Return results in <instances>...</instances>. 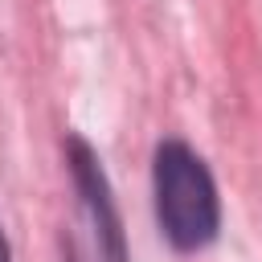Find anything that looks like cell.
Returning a JSON list of instances; mask_svg holds the SVG:
<instances>
[{
	"label": "cell",
	"mask_w": 262,
	"mask_h": 262,
	"mask_svg": "<svg viewBox=\"0 0 262 262\" xmlns=\"http://www.w3.org/2000/svg\"><path fill=\"white\" fill-rule=\"evenodd\" d=\"M0 262H12V246H8V233L0 225Z\"/></svg>",
	"instance_id": "cell-4"
},
{
	"label": "cell",
	"mask_w": 262,
	"mask_h": 262,
	"mask_svg": "<svg viewBox=\"0 0 262 262\" xmlns=\"http://www.w3.org/2000/svg\"><path fill=\"white\" fill-rule=\"evenodd\" d=\"M151 209L160 237L176 254H201L221 233V192L205 156L168 135L151 147Z\"/></svg>",
	"instance_id": "cell-1"
},
{
	"label": "cell",
	"mask_w": 262,
	"mask_h": 262,
	"mask_svg": "<svg viewBox=\"0 0 262 262\" xmlns=\"http://www.w3.org/2000/svg\"><path fill=\"white\" fill-rule=\"evenodd\" d=\"M61 262H82V254H78L74 237H61Z\"/></svg>",
	"instance_id": "cell-3"
},
{
	"label": "cell",
	"mask_w": 262,
	"mask_h": 262,
	"mask_svg": "<svg viewBox=\"0 0 262 262\" xmlns=\"http://www.w3.org/2000/svg\"><path fill=\"white\" fill-rule=\"evenodd\" d=\"M61 156H66L70 184H74V192L82 201V213H86V221L94 229L98 262H131V246H127V229H123V217H119V201H115V188H111V176H106L98 151L90 147L86 135L66 131Z\"/></svg>",
	"instance_id": "cell-2"
}]
</instances>
